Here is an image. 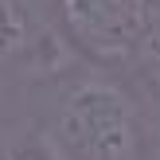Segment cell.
Returning <instances> with one entry per match:
<instances>
[{"mask_svg": "<svg viewBox=\"0 0 160 160\" xmlns=\"http://www.w3.org/2000/svg\"><path fill=\"white\" fill-rule=\"evenodd\" d=\"M8 113L31 125L51 160H160L156 98L129 70L86 55L16 82Z\"/></svg>", "mask_w": 160, "mask_h": 160, "instance_id": "obj_1", "label": "cell"}, {"mask_svg": "<svg viewBox=\"0 0 160 160\" xmlns=\"http://www.w3.org/2000/svg\"><path fill=\"white\" fill-rule=\"evenodd\" d=\"M59 28L94 62L129 70L148 28L145 0H59Z\"/></svg>", "mask_w": 160, "mask_h": 160, "instance_id": "obj_2", "label": "cell"}, {"mask_svg": "<svg viewBox=\"0 0 160 160\" xmlns=\"http://www.w3.org/2000/svg\"><path fill=\"white\" fill-rule=\"evenodd\" d=\"M129 74H133V78H137V82H141V86H145V90H148V94H152V98L160 102V59H156V62H148V67L129 70Z\"/></svg>", "mask_w": 160, "mask_h": 160, "instance_id": "obj_3", "label": "cell"}, {"mask_svg": "<svg viewBox=\"0 0 160 160\" xmlns=\"http://www.w3.org/2000/svg\"><path fill=\"white\" fill-rule=\"evenodd\" d=\"M28 4L35 8V12H43L47 20H55V23H59V0H28Z\"/></svg>", "mask_w": 160, "mask_h": 160, "instance_id": "obj_4", "label": "cell"}]
</instances>
